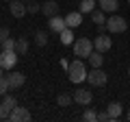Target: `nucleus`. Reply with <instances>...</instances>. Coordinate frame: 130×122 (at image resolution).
<instances>
[{
    "instance_id": "f257e3e1",
    "label": "nucleus",
    "mask_w": 130,
    "mask_h": 122,
    "mask_svg": "<svg viewBox=\"0 0 130 122\" xmlns=\"http://www.w3.org/2000/svg\"><path fill=\"white\" fill-rule=\"evenodd\" d=\"M87 66L83 63V59H74L70 63V68H67V76H70V81L72 83H83V81H87Z\"/></svg>"
},
{
    "instance_id": "f03ea898",
    "label": "nucleus",
    "mask_w": 130,
    "mask_h": 122,
    "mask_svg": "<svg viewBox=\"0 0 130 122\" xmlns=\"http://www.w3.org/2000/svg\"><path fill=\"white\" fill-rule=\"evenodd\" d=\"M91 52H93V42L89 37H78L74 42V55L78 59H89Z\"/></svg>"
},
{
    "instance_id": "7ed1b4c3",
    "label": "nucleus",
    "mask_w": 130,
    "mask_h": 122,
    "mask_svg": "<svg viewBox=\"0 0 130 122\" xmlns=\"http://www.w3.org/2000/svg\"><path fill=\"white\" fill-rule=\"evenodd\" d=\"M106 28H108V33L119 35V33H126V31H128V22H126V18H121V15H111V18L106 20Z\"/></svg>"
},
{
    "instance_id": "20e7f679",
    "label": "nucleus",
    "mask_w": 130,
    "mask_h": 122,
    "mask_svg": "<svg viewBox=\"0 0 130 122\" xmlns=\"http://www.w3.org/2000/svg\"><path fill=\"white\" fill-rule=\"evenodd\" d=\"M18 107V100H15V96L11 94H5V98H2V103H0V120H9L11 111Z\"/></svg>"
},
{
    "instance_id": "39448f33",
    "label": "nucleus",
    "mask_w": 130,
    "mask_h": 122,
    "mask_svg": "<svg viewBox=\"0 0 130 122\" xmlns=\"http://www.w3.org/2000/svg\"><path fill=\"white\" fill-rule=\"evenodd\" d=\"M18 63V52L15 50H0V66L5 70H13Z\"/></svg>"
},
{
    "instance_id": "423d86ee",
    "label": "nucleus",
    "mask_w": 130,
    "mask_h": 122,
    "mask_svg": "<svg viewBox=\"0 0 130 122\" xmlns=\"http://www.w3.org/2000/svg\"><path fill=\"white\" fill-rule=\"evenodd\" d=\"M87 81L93 87H102V85H106V72H102V68H93L87 74Z\"/></svg>"
},
{
    "instance_id": "0eeeda50",
    "label": "nucleus",
    "mask_w": 130,
    "mask_h": 122,
    "mask_svg": "<svg viewBox=\"0 0 130 122\" xmlns=\"http://www.w3.org/2000/svg\"><path fill=\"white\" fill-rule=\"evenodd\" d=\"M113 46V39L108 37L106 33H100L95 39H93V50H100V52H108Z\"/></svg>"
},
{
    "instance_id": "6e6552de",
    "label": "nucleus",
    "mask_w": 130,
    "mask_h": 122,
    "mask_svg": "<svg viewBox=\"0 0 130 122\" xmlns=\"http://www.w3.org/2000/svg\"><path fill=\"white\" fill-rule=\"evenodd\" d=\"M9 11H11V15H13L15 20H22L24 15L28 13L26 2H22V0H11V2H9Z\"/></svg>"
},
{
    "instance_id": "1a4fd4ad",
    "label": "nucleus",
    "mask_w": 130,
    "mask_h": 122,
    "mask_svg": "<svg viewBox=\"0 0 130 122\" xmlns=\"http://www.w3.org/2000/svg\"><path fill=\"white\" fill-rule=\"evenodd\" d=\"M91 100H93L91 89L80 87V89H76V92H74V103H78V105H83V107H87V105H91Z\"/></svg>"
},
{
    "instance_id": "9d476101",
    "label": "nucleus",
    "mask_w": 130,
    "mask_h": 122,
    "mask_svg": "<svg viewBox=\"0 0 130 122\" xmlns=\"http://www.w3.org/2000/svg\"><path fill=\"white\" fill-rule=\"evenodd\" d=\"M9 120L11 122H28V120H32V116H30V111H28L26 107H15L13 111H11Z\"/></svg>"
},
{
    "instance_id": "9b49d317",
    "label": "nucleus",
    "mask_w": 130,
    "mask_h": 122,
    "mask_svg": "<svg viewBox=\"0 0 130 122\" xmlns=\"http://www.w3.org/2000/svg\"><path fill=\"white\" fill-rule=\"evenodd\" d=\"M48 26H50L52 33L59 35L63 28H67V24H65V18H61V15L56 13V15H52V18H48Z\"/></svg>"
},
{
    "instance_id": "f8f14e48",
    "label": "nucleus",
    "mask_w": 130,
    "mask_h": 122,
    "mask_svg": "<svg viewBox=\"0 0 130 122\" xmlns=\"http://www.w3.org/2000/svg\"><path fill=\"white\" fill-rule=\"evenodd\" d=\"M7 81H9L11 89H20L24 83H26V76H24L22 72H9V74H7Z\"/></svg>"
},
{
    "instance_id": "ddd939ff",
    "label": "nucleus",
    "mask_w": 130,
    "mask_h": 122,
    "mask_svg": "<svg viewBox=\"0 0 130 122\" xmlns=\"http://www.w3.org/2000/svg\"><path fill=\"white\" fill-rule=\"evenodd\" d=\"M65 24H67L70 28L80 26V24H83V13H80V11H72V13H67V15H65Z\"/></svg>"
},
{
    "instance_id": "4468645a",
    "label": "nucleus",
    "mask_w": 130,
    "mask_h": 122,
    "mask_svg": "<svg viewBox=\"0 0 130 122\" xmlns=\"http://www.w3.org/2000/svg\"><path fill=\"white\" fill-rule=\"evenodd\" d=\"M41 13L46 15V18L56 15V13H59V2H56V0H48V2H43V5H41Z\"/></svg>"
},
{
    "instance_id": "2eb2a0df",
    "label": "nucleus",
    "mask_w": 130,
    "mask_h": 122,
    "mask_svg": "<svg viewBox=\"0 0 130 122\" xmlns=\"http://www.w3.org/2000/svg\"><path fill=\"white\" fill-rule=\"evenodd\" d=\"M98 5L104 13H115L119 9V0H98Z\"/></svg>"
},
{
    "instance_id": "dca6fc26",
    "label": "nucleus",
    "mask_w": 130,
    "mask_h": 122,
    "mask_svg": "<svg viewBox=\"0 0 130 122\" xmlns=\"http://www.w3.org/2000/svg\"><path fill=\"white\" fill-rule=\"evenodd\" d=\"M106 111H108V118L111 120H119L121 113H124V107H121V103H108Z\"/></svg>"
},
{
    "instance_id": "f3484780",
    "label": "nucleus",
    "mask_w": 130,
    "mask_h": 122,
    "mask_svg": "<svg viewBox=\"0 0 130 122\" xmlns=\"http://www.w3.org/2000/svg\"><path fill=\"white\" fill-rule=\"evenodd\" d=\"M59 37H61V44H65V46H70V44H74V33H72V28L67 26V28H63L59 33Z\"/></svg>"
},
{
    "instance_id": "a211bd4d",
    "label": "nucleus",
    "mask_w": 130,
    "mask_h": 122,
    "mask_svg": "<svg viewBox=\"0 0 130 122\" xmlns=\"http://www.w3.org/2000/svg\"><path fill=\"white\" fill-rule=\"evenodd\" d=\"M89 61H91V68H102L104 57H102V52H100V50H93L91 55H89Z\"/></svg>"
},
{
    "instance_id": "6ab92c4d",
    "label": "nucleus",
    "mask_w": 130,
    "mask_h": 122,
    "mask_svg": "<svg viewBox=\"0 0 130 122\" xmlns=\"http://www.w3.org/2000/svg\"><path fill=\"white\" fill-rule=\"evenodd\" d=\"M72 103H74V96H70V94H59L56 96V105L59 107H70Z\"/></svg>"
},
{
    "instance_id": "aec40b11",
    "label": "nucleus",
    "mask_w": 130,
    "mask_h": 122,
    "mask_svg": "<svg viewBox=\"0 0 130 122\" xmlns=\"http://www.w3.org/2000/svg\"><path fill=\"white\" fill-rule=\"evenodd\" d=\"M91 20H93V24H106V13H104L102 9H100V11L93 9L91 11Z\"/></svg>"
},
{
    "instance_id": "412c9836",
    "label": "nucleus",
    "mask_w": 130,
    "mask_h": 122,
    "mask_svg": "<svg viewBox=\"0 0 130 122\" xmlns=\"http://www.w3.org/2000/svg\"><path fill=\"white\" fill-rule=\"evenodd\" d=\"M95 9V0H80V13H91Z\"/></svg>"
},
{
    "instance_id": "4be33fe9",
    "label": "nucleus",
    "mask_w": 130,
    "mask_h": 122,
    "mask_svg": "<svg viewBox=\"0 0 130 122\" xmlns=\"http://www.w3.org/2000/svg\"><path fill=\"white\" fill-rule=\"evenodd\" d=\"M35 44H37L39 48H43L48 44V33L46 31H37V33H35Z\"/></svg>"
},
{
    "instance_id": "5701e85b",
    "label": "nucleus",
    "mask_w": 130,
    "mask_h": 122,
    "mask_svg": "<svg viewBox=\"0 0 130 122\" xmlns=\"http://www.w3.org/2000/svg\"><path fill=\"white\" fill-rule=\"evenodd\" d=\"M28 50V39H18V42H15V52H18V55H24V52Z\"/></svg>"
},
{
    "instance_id": "b1692460",
    "label": "nucleus",
    "mask_w": 130,
    "mask_h": 122,
    "mask_svg": "<svg viewBox=\"0 0 130 122\" xmlns=\"http://www.w3.org/2000/svg\"><path fill=\"white\" fill-rule=\"evenodd\" d=\"M7 89H11V85H9V81H7V76L2 74V76H0V96H5Z\"/></svg>"
},
{
    "instance_id": "393cba45",
    "label": "nucleus",
    "mask_w": 130,
    "mask_h": 122,
    "mask_svg": "<svg viewBox=\"0 0 130 122\" xmlns=\"http://www.w3.org/2000/svg\"><path fill=\"white\" fill-rule=\"evenodd\" d=\"M83 120L85 122H93V120H98V113L93 111V109H87V111L83 113Z\"/></svg>"
},
{
    "instance_id": "a878e982",
    "label": "nucleus",
    "mask_w": 130,
    "mask_h": 122,
    "mask_svg": "<svg viewBox=\"0 0 130 122\" xmlns=\"http://www.w3.org/2000/svg\"><path fill=\"white\" fill-rule=\"evenodd\" d=\"M26 9H28V13H39L41 11V7H39V2H26Z\"/></svg>"
},
{
    "instance_id": "bb28decb",
    "label": "nucleus",
    "mask_w": 130,
    "mask_h": 122,
    "mask_svg": "<svg viewBox=\"0 0 130 122\" xmlns=\"http://www.w3.org/2000/svg\"><path fill=\"white\" fill-rule=\"evenodd\" d=\"M2 50H15V39L7 37L5 42H2Z\"/></svg>"
},
{
    "instance_id": "cd10ccee",
    "label": "nucleus",
    "mask_w": 130,
    "mask_h": 122,
    "mask_svg": "<svg viewBox=\"0 0 130 122\" xmlns=\"http://www.w3.org/2000/svg\"><path fill=\"white\" fill-rule=\"evenodd\" d=\"M7 37H9V28H7V26H2V28H0V42H5Z\"/></svg>"
},
{
    "instance_id": "c85d7f7f",
    "label": "nucleus",
    "mask_w": 130,
    "mask_h": 122,
    "mask_svg": "<svg viewBox=\"0 0 130 122\" xmlns=\"http://www.w3.org/2000/svg\"><path fill=\"white\" fill-rule=\"evenodd\" d=\"M98 120L100 122H108L111 118H108V111H102V113H98Z\"/></svg>"
},
{
    "instance_id": "c756f323",
    "label": "nucleus",
    "mask_w": 130,
    "mask_h": 122,
    "mask_svg": "<svg viewBox=\"0 0 130 122\" xmlns=\"http://www.w3.org/2000/svg\"><path fill=\"white\" fill-rule=\"evenodd\" d=\"M61 68H63V70H67V68H70V61H67V59H61Z\"/></svg>"
},
{
    "instance_id": "7c9ffc66",
    "label": "nucleus",
    "mask_w": 130,
    "mask_h": 122,
    "mask_svg": "<svg viewBox=\"0 0 130 122\" xmlns=\"http://www.w3.org/2000/svg\"><path fill=\"white\" fill-rule=\"evenodd\" d=\"M126 120H130V109H128V111H126Z\"/></svg>"
},
{
    "instance_id": "2f4dec72",
    "label": "nucleus",
    "mask_w": 130,
    "mask_h": 122,
    "mask_svg": "<svg viewBox=\"0 0 130 122\" xmlns=\"http://www.w3.org/2000/svg\"><path fill=\"white\" fill-rule=\"evenodd\" d=\"M2 72H5V68H2V66H0V76H2Z\"/></svg>"
},
{
    "instance_id": "473e14b6",
    "label": "nucleus",
    "mask_w": 130,
    "mask_h": 122,
    "mask_svg": "<svg viewBox=\"0 0 130 122\" xmlns=\"http://www.w3.org/2000/svg\"><path fill=\"white\" fill-rule=\"evenodd\" d=\"M128 76H130V66H128Z\"/></svg>"
},
{
    "instance_id": "72a5a7b5",
    "label": "nucleus",
    "mask_w": 130,
    "mask_h": 122,
    "mask_svg": "<svg viewBox=\"0 0 130 122\" xmlns=\"http://www.w3.org/2000/svg\"><path fill=\"white\" fill-rule=\"evenodd\" d=\"M2 2H11V0H2Z\"/></svg>"
},
{
    "instance_id": "f704fd0d",
    "label": "nucleus",
    "mask_w": 130,
    "mask_h": 122,
    "mask_svg": "<svg viewBox=\"0 0 130 122\" xmlns=\"http://www.w3.org/2000/svg\"><path fill=\"white\" fill-rule=\"evenodd\" d=\"M0 50H2V42H0Z\"/></svg>"
},
{
    "instance_id": "c9c22d12",
    "label": "nucleus",
    "mask_w": 130,
    "mask_h": 122,
    "mask_svg": "<svg viewBox=\"0 0 130 122\" xmlns=\"http://www.w3.org/2000/svg\"><path fill=\"white\" fill-rule=\"evenodd\" d=\"M22 2H30V0H22Z\"/></svg>"
},
{
    "instance_id": "e433bc0d",
    "label": "nucleus",
    "mask_w": 130,
    "mask_h": 122,
    "mask_svg": "<svg viewBox=\"0 0 130 122\" xmlns=\"http://www.w3.org/2000/svg\"><path fill=\"white\" fill-rule=\"evenodd\" d=\"M128 5H130V0H128Z\"/></svg>"
}]
</instances>
